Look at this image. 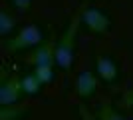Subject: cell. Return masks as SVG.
I'll return each instance as SVG.
<instances>
[{
    "mask_svg": "<svg viewBox=\"0 0 133 120\" xmlns=\"http://www.w3.org/2000/svg\"><path fill=\"white\" fill-rule=\"evenodd\" d=\"M97 86H99V76H95L91 70H82L74 80V94L82 100H88L97 92Z\"/></svg>",
    "mask_w": 133,
    "mask_h": 120,
    "instance_id": "5b68a950",
    "label": "cell"
},
{
    "mask_svg": "<svg viewBox=\"0 0 133 120\" xmlns=\"http://www.w3.org/2000/svg\"><path fill=\"white\" fill-rule=\"evenodd\" d=\"M95 116H97V120H125V116H123L115 106H111V104H107V102H101L99 106H97Z\"/></svg>",
    "mask_w": 133,
    "mask_h": 120,
    "instance_id": "30bf717a",
    "label": "cell"
},
{
    "mask_svg": "<svg viewBox=\"0 0 133 120\" xmlns=\"http://www.w3.org/2000/svg\"><path fill=\"white\" fill-rule=\"evenodd\" d=\"M14 28H16L14 16H12L6 8H2V10H0V36H2V38H8Z\"/></svg>",
    "mask_w": 133,
    "mask_h": 120,
    "instance_id": "8fae6325",
    "label": "cell"
},
{
    "mask_svg": "<svg viewBox=\"0 0 133 120\" xmlns=\"http://www.w3.org/2000/svg\"><path fill=\"white\" fill-rule=\"evenodd\" d=\"M82 24V12H76L62 34L56 38V66L64 72H70L74 66V52H76V40H78V30Z\"/></svg>",
    "mask_w": 133,
    "mask_h": 120,
    "instance_id": "6da1fadb",
    "label": "cell"
},
{
    "mask_svg": "<svg viewBox=\"0 0 133 120\" xmlns=\"http://www.w3.org/2000/svg\"><path fill=\"white\" fill-rule=\"evenodd\" d=\"M82 24L91 34H105L111 28V18L101 8L91 6V8H83L82 10Z\"/></svg>",
    "mask_w": 133,
    "mask_h": 120,
    "instance_id": "277c9868",
    "label": "cell"
},
{
    "mask_svg": "<svg viewBox=\"0 0 133 120\" xmlns=\"http://www.w3.org/2000/svg\"><path fill=\"white\" fill-rule=\"evenodd\" d=\"M24 96L22 88V76H18L16 72H2L0 78V106H12V104H20Z\"/></svg>",
    "mask_w": 133,
    "mask_h": 120,
    "instance_id": "3957f363",
    "label": "cell"
},
{
    "mask_svg": "<svg viewBox=\"0 0 133 120\" xmlns=\"http://www.w3.org/2000/svg\"><path fill=\"white\" fill-rule=\"evenodd\" d=\"M95 72L107 84H115L119 80V66H117V62L111 56H105V54H97L95 56Z\"/></svg>",
    "mask_w": 133,
    "mask_h": 120,
    "instance_id": "8992f818",
    "label": "cell"
},
{
    "mask_svg": "<svg viewBox=\"0 0 133 120\" xmlns=\"http://www.w3.org/2000/svg\"><path fill=\"white\" fill-rule=\"evenodd\" d=\"M28 114V106L24 104H12L0 108V120H20Z\"/></svg>",
    "mask_w": 133,
    "mask_h": 120,
    "instance_id": "9c48e42d",
    "label": "cell"
},
{
    "mask_svg": "<svg viewBox=\"0 0 133 120\" xmlns=\"http://www.w3.org/2000/svg\"><path fill=\"white\" fill-rule=\"evenodd\" d=\"M10 4L14 6L16 12L26 14V12H30V8H32V0H10Z\"/></svg>",
    "mask_w": 133,
    "mask_h": 120,
    "instance_id": "4fadbf2b",
    "label": "cell"
},
{
    "mask_svg": "<svg viewBox=\"0 0 133 120\" xmlns=\"http://www.w3.org/2000/svg\"><path fill=\"white\" fill-rule=\"evenodd\" d=\"M119 102H121L123 106H127V108H133V86L121 92V98H119Z\"/></svg>",
    "mask_w": 133,
    "mask_h": 120,
    "instance_id": "5bb4252c",
    "label": "cell"
},
{
    "mask_svg": "<svg viewBox=\"0 0 133 120\" xmlns=\"http://www.w3.org/2000/svg\"><path fill=\"white\" fill-rule=\"evenodd\" d=\"M22 88H24V94H28V96H38L40 90L44 88V84L40 82V78L34 72H30V74L22 76Z\"/></svg>",
    "mask_w": 133,
    "mask_h": 120,
    "instance_id": "ba28073f",
    "label": "cell"
},
{
    "mask_svg": "<svg viewBox=\"0 0 133 120\" xmlns=\"http://www.w3.org/2000/svg\"><path fill=\"white\" fill-rule=\"evenodd\" d=\"M32 72L40 78V82L44 86H48V84L54 82V66H38V68H34Z\"/></svg>",
    "mask_w": 133,
    "mask_h": 120,
    "instance_id": "7c38bea8",
    "label": "cell"
},
{
    "mask_svg": "<svg viewBox=\"0 0 133 120\" xmlns=\"http://www.w3.org/2000/svg\"><path fill=\"white\" fill-rule=\"evenodd\" d=\"M30 64L34 68L38 66H56V40H46L32 52Z\"/></svg>",
    "mask_w": 133,
    "mask_h": 120,
    "instance_id": "52a82bcc",
    "label": "cell"
},
{
    "mask_svg": "<svg viewBox=\"0 0 133 120\" xmlns=\"http://www.w3.org/2000/svg\"><path fill=\"white\" fill-rule=\"evenodd\" d=\"M44 42V34H42V30H40L38 24H28L24 28H20L14 36L4 40V48L6 52H20V50H28V48H38L40 44Z\"/></svg>",
    "mask_w": 133,
    "mask_h": 120,
    "instance_id": "7a4b0ae2",
    "label": "cell"
}]
</instances>
